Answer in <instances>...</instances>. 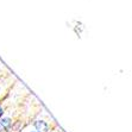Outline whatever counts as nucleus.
<instances>
[{
  "instance_id": "nucleus-5",
  "label": "nucleus",
  "mask_w": 132,
  "mask_h": 132,
  "mask_svg": "<svg viewBox=\"0 0 132 132\" xmlns=\"http://www.w3.org/2000/svg\"><path fill=\"white\" fill-rule=\"evenodd\" d=\"M3 69H5V68H4V67L0 68V76H1V75H4V74H3Z\"/></svg>"
},
{
  "instance_id": "nucleus-1",
  "label": "nucleus",
  "mask_w": 132,
  "mask_h": 132,
  "mask_svg": "<svg viewBox=\"0 0 132 132\" xmlns=\"http://www.w3.org/2000/svg\"><path fill=\"white\" fill-rule=\"evenodd\" d=\"M56 126H57V124L51 119L49 114L46 116V118H43L39 116L32 121V127L37 132H51Z\"/></svg>"
},
{
  "instance_id": "nucleus-3",
  "label": "nucleus",
  "mask_w": 132,
  "mask_h": 132,
  "mask_svg": "<svg viewBox=\"0 0 132 132\" xmlns=\"http://www.w3.org/2000/svg\"><path fill=\"white\" fill-rule=\"evenodd\" d=\"M7 98V96H6ZM6 98L4 99V100H1L0 101V119L6 114V112H7V105H6Z\"/></svg>"
},
{
  "instance_id": "nucleus-6",
  "label": "nucleus",
  "mask_w": 132,
  "mask_h": 132,
  "mask_svg": "<svg viewBox=\"0 0 132 132\" xmlns=\"http://www.w3.org/2000/svg\"><path fill=\"white\" fill-rule=\"evenodd\" d=\"M29 132H37V131H35V130H31V131H29Z\"/></svg>"
},
{
  "instance_id": "nucleus-4",
  "label": "nucleus",
  "mask_w": 132,
  "mask_h": 132,
  "mask_svg": "<svg viewBox=\"0 0 132 132\" xmlns=\"http://www.w3.org/2000/svg\"><path fill=\"white\" fill-rule=\"evenodd\" d=\"M51 132H63V131H62V130L60 129L59 126H56V127H55V129H54V130H52Z\"/></svg>"
},
{
  "instance_id": "nucleus-2",
  "label": "nucleus",
  "mask_w": 132,
  "mask_h": 132,
  "mask_svg": "<svg viewBox=\"0 0 132 132\" xmlns=\"http://www.w3.org/2000/svg\"><path fill=\"white\" fill-rule=\"evenodd\" d=\"M14 81L15 79L10 73L4 74L0 76V101L4 100L10 94V92L12 90Z\"/></svg>"
}]
</instances>
